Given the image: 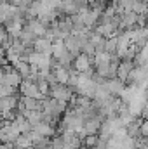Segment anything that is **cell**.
Returning a JSON list of instances; mask_svg holds the SVG:
<instances>
[{"label": "cell", "mask_w": 148, "mask_h": 149, "mask_svg": "<svg viewBox=\"0 0 148 149\" xmlns=\"http://www.w3.org/2000/svg\"><path fill=\"white\" fill-rule=\"evenodd\" d=\"M7 38H9V31L5 30V26H2V24H0V47L7 42Z\"/></svg>", "instance_id": "6da1fadb"}]
</instances>
